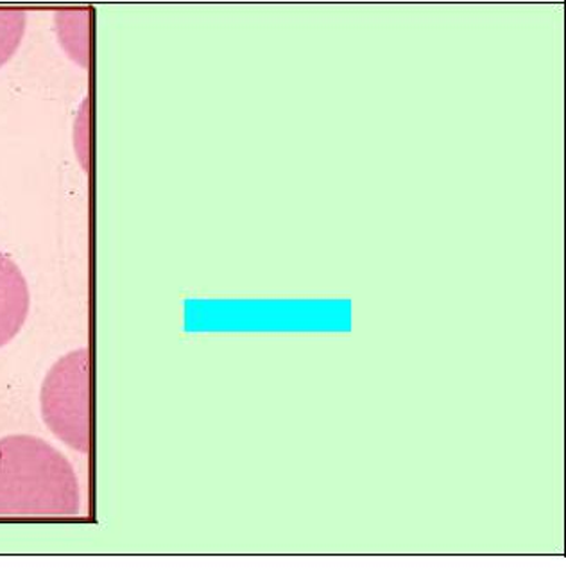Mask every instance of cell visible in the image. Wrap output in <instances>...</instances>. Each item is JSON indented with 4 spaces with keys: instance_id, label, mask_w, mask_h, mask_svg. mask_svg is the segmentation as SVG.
<instances>
[{
    "instance_id": "cell-1",
    "label": "cell",
    "mask_w": 566,
    "mask_h": 570,
    "mask_svg": "<svg viewBox=\"0 0 566 570\" xmlns=\"http://www.w3.org/2000/svg\"><path fill=\"white\" fill-rule=\"evenodd\" d=\"M81 490L75 466L42 438H0V517H76Z\"/></svg>"
},
{
    "instance_id": "cell-2",
    "label": "cell",
    "mask_w": 566,
    "mask_h": 570,
    "mask_svg": "<svg viewBox=\"0 0 566 570\" xmlns=\"http://www.w3.org/2000/svg\"><path fill=\"white\" fill-rule=\"evenodd\" d=\"M40 407L47 428L58 440L88 454L92 443L90 425V354L78 348L52 364L43 379Z\"/></svg>"
},
{
    "instance_id": "cell-3",
    "label": "cell",
    "mask_w": 566,
    "mask_h": 570,
    "mask_svg": "<svg viewBox=\"0 0 566 570\" xmlns=\"http://www.w3.org/2000/svg\"><path fill=\"white\" fill-rule=\"evenodd\" d=\"M31 293L19 264L0 252V348L10 345L28 322Z\"/></svg>"
},
{
    "instance_id": "cell-4",
    "label": "cell",
    "mask_w": 566,
    "mask_h": 570,
    "mask_svg": "<svg viewBox=\"0 0 566 570\" xmlns=\"http://www.w3.org/2000/svg\"><path fill=\"white\" fill-rule=\"evenodd\" d=\"M90 10H67L56 13V29L67 55L87 69L88 65V19Z\"/></svg>"
},
{
    "instance_id": "cell-5",
    "label": "cell",
    "mask_w": 566,
    "mask_h": 570,
    "mask_svg": "<svg viewBox=\"0 0 566 570\" xmlns=\"http://www.w3.org/2000/svg\"><path fill=\"white\" fill-rule=\"evenodd\" d=\"M28 29V13L0 10V69L17 55Z\"/></svg>"
}]
</instances>
